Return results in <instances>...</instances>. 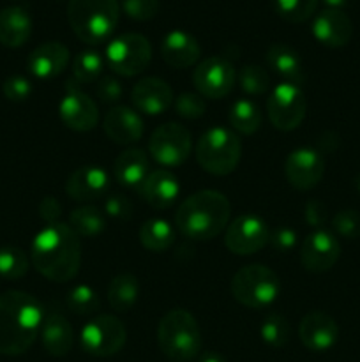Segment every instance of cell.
Segmentation results:
<instances>
[{
	"instance_id": "cell-11",
	"label": "cell",
	"mask_w": 360,
	"mask_h": 362,
	"mask_svg": "<svg viewBox=\"0 0 360 362\" xmlns=\"http://www.w3.org/2000/svg\"><path fill=\"white\" fill-rule=\"evenodd\" d=\"M193 140L189 131L176 122L162 124L155 127L148 141L152 158L162 166H179L189 158Z\"/></svg>"
},
{
	"instance_id": "cell-31",
	"label": "cell",
	"mask_w": 360,
	"mask_h": 362,
	"mask_svg": "<svg viewBox=\"0 0 360 362\" xmlns=\"http://www.w3.org/2000/svg\"><path fill=\"white\" fill-rule=\"evenodd\" d=\"M69 226L78 237H95L104 230V216L99 209L85 205L74 209L69 214Z\"/></svg>"
},
{
	"instance_id": "cell-12",
	"label": "cell",
	"mask_w": 360,
	"mask_h": 362,
	"mask_svg": "<svg viewBox=\"0 0 360 362\" xmlns=\"http://www.w3.org/2000/svg\"><path fill=\"white\" fill-rule=\"evenodd\" d=\"M198 94L208 99L226 98L235 88L236 73L233 64L224 57H208L200 62L193 74Z\"/></svg>"
},
{
	"instance_id": "cell-5",
	"label": "cell",
	"mask_w": 360,
	"mask_h": 362,
	"mask_svg": "<svg viewBox=\"0 0 360 362\" xmlns=\"http://www.w3.org/2000/svg\"><path fill=\"white\" fill-rule=\"evenodd\" d=\"M161 352L173 361H191L201 352V331L196 318L186 310L168 311L157 325Z\"/></svg>"
},
{
	"instance_id": "cell-1",
	"label": "cell",
	"mask_w": 360,
	"mask_h": 362,
	"mask_svg": "<svg viewBox=\"0 0 360 362\" xmlns=\"http://www.w3.org/2000/svg\"><path fill=\"white\" fill-rule=\"evenodd\" d=\"M44 310L32 293L7 290L0 293V356H21L41 332Z\"/></svg>"
},
{
	"instance_id": "cell-41",
	"label": "cell",
	"mask_w": 360,
	"mask_h": 362,
	"mask_svg": "<svg viewBox=\"0 0 360 362\" xmlns=\"http://www.w3.org/2000/svg\"><path fill=\"white\" fill-rule=\"evenodd\" d=\"M120 7L131 20L148 21L155 18L161 4H159V0H124Z\"/></svg>"
},
{
	"instance_id": "cell-19",
	"label": "cell",
	"mask_w": 360,
	"mask_h": 362,
	"mask_svg": "<svg viewBox=\"0 0 360 362\" xmlns=\"http://www.w3.org/2000/svg\"><path fill=\"white\" fill-rule=\"evenodd\" d=\"M109 189V177L101 166H81L74 170L66 182V193L76 202H94Z\"/></svg>"
},
{
	"instance_id": "cell-35",
	"label": "cell",
	"mask_w": 360,
	"mask_h": 362,
	"mask_svg": "<svg viewBox=\"0 0 360 362\" xmlns=\"http://www.w3.org/2000/svg\"><path fill=\"white\" fill-rule=\"evenodd\" d=\"M101 55L95 52H81L78 53L73 62V74L78 83H92L97 80L102 73Z\"/></svg>"
},
{
	"instance_id": "cell-28",
	"label": "cell",
	"mask_w": 360,
	"mask_h": 362,
	"mask_svg": "<svg viewBox=\"0 0 360 362\" xmlns=\"http://www.w3.org/2000/svg\"><path fill=\"white\" fill-rule=\"evenodd\" d=\"M113 175L122 186L140 187L148 175V156L143 148H127L113 165Z\"/></svg>"
},
{
	"instance_id": "cell-6",
	"label": "cell",
	"mask_w": 360,
	"mask_h": 362,
	"mask_svg": "<svg viewBox=\"0 0 360 362\" xmlns=\"http://www.w3.org/2000/svg\"><path fill=\"white\" fill-rule=\"evenodd\" d=\"M242 156L240 138L232 129L215 126L201 134L196 144V159L205 172L224 177L235 172Z\"/></svg>"
},
{
	"instance_id": "cell-13",
	"label": "cell",
	"mask_w": 360,
	"mask_h": 362,
	"mask_svg": "<svg viewBox=\"0 0 360 362\" xmlns=\"http://www.w3.org/2000/svg\"><path fill=\"white\" fill-rule=\"evenodd\" d=\"M270 240L267 223L256 214H242L228 225L224 233V244L233 255L247 257L265 247Z\"/></svg>"
},
{
	"instance_id": "cell-42",
	"label": "cell",
	"mask_w": 360,
	"mask_h": 362,
	"mask_svg": "<svg viewBox=\"0 0 360 362\" xmlns=\"http://www.w3.org/2000/svg\"><path fill=\"white\" fill-rule=\"evenodd\" d=\"M2 92L9 101H27L32 94V83L23 76H11L4 81Z\"/></svg>"
},
{
	"instance_id": "cell-21",
	"label": "cell",
	"mask_w": 360,
	"mask_h": 362,
	"mask_svg": "<svg viewBox=\"0 0 360 362\" xmlns=\"http://www.w3.org/2000/svg\"><path fill=\"white\" fill-rule=\"evenodd\" d=\"M141 198L154 209H168L180 194L179 179L164 168L152 170L138 187Z\"/></svg>"
},
{
	"instance_id": "cell-49",
	"label": "cell",
	"mask_w": 360,
	"mask_h": 362,
	"mask_svg": "<svg viewBox=\"0 0 360 362\" xmlns=\"http://www.w3.org/2000/svg\"><path fill=\"white\" fill-rule=\"evenodd\" d=\"M325 4H327L330 9H341V7H344L346 4H348V0H323Z\"/></svg>"
},
{
	"instance_id": "cell-8",
	"label": "cell",
	"mask_w": 360,
	"mask_h": 362,
	"mask_svg": "<svg viewBox=\"0 0 360 362\" xmlns=\"http://www.w3.org/2000/svg\"><path fill=\"white\" fill-rule=\"evenodd\" d=\"M152 60V46L145 35L129 32L113 39L106 46V62L113 73L120 76H136L148 67Z\"/></svg>"
},
{
	"instance_id": "cell-38",
	"label": "cell",
	"mask_w": 360,
	"mask_h": 362,
	"mask_svg": "<svg viewBox=\"0 0 360 362\" xmlns=\"http://www.w3.org/2000/svg\"><path fill=\"white\" fill-rule=\"evenodd\" d=\"M239 83L246 94L261 95L270 87V78L263 67L244 66L239 73Z\"/></svg>"
},
{
	"instance_id": "cell-36",
	"label": "cell",
	"mask_w": 360,
	"mask_h": 362,
	"mask_svg": "<svg viewBox=\"0 0 360 362\" xmlns=\"http://www.w3.org/2000/svg\"><path fill=\"white\" fill-rule=\"evenodd\" d=\"M279 16L292 23H302L309 20L318 7V0H274Z\"/></svg>"
},
{
	"instance_id": "cell-26",
	"label": "cell",
	"mask_w": 360,
	"mask_h": 362,
	"mask_svg": "<svg viewBox=\"0 0 360 362\" xmlns=\"http://www.w3.org/2000/svg\"><path fill=\"white\" fill-rule=\"evenodd\" d=\"M32 34V18L23 7H6L0 11V42L7 48H20Z\"/></svg>"
},
{
	"instance_id": "cell-32",
	"label": "cell",
	"mask_w": 360,
	"mask_h": 362,
	"mask_svg": "<svg viewBox=\"0 0 360 362\" xmlns=\"http://www.w3.org/2000/svg\"><path fill=\"white\" fill-rule=\"evenodd\" d=\"M229 124L240 134H254L261 126V110L249 99H240L229 110Z\"/></svg>"
},
{
	"instance_id": "cell-43",
	"label": "cell",
	"mask_w": 360,
	"mask_h": 362,
	"mask_svg": "<svg viewBox=\"0 0 360 362\" xmlns=\"http://www.w3.org/2000/svg\"><path fill=\"white\" fill-rule=\"evenodd\" d=\"M104 211L115 221H129L133 216V204L122 194H112L106 198Z\"/></svg>"
},
{
	"instance_id": "cell-17",
	"label": "cell",
	"mask_w": 360,
	"mask_h": 362,
	"mask_svg": "<svg viewBox=\"0 0 360 362\" xmlns=\"http://www.w3.org/2000/svg\"><path fill=\"white\" fill-rule=\"evenodd\" d=\"M299 338L311 352H327L337 343L339 327L323 311H311L300 322Z\"/></svg>"
},
{
	"instance_id": "cell-33",
	"label": "cell",
	"mask_w": 360,
	"mask_h": 362,
	"mask_svg": "<svg viewBox=\"0 0 360 362\" xmlns=\"http://www.w3.org/2000/svg\"><path fill=\"white\" fill-rule=\"evenodd\" d=\"M289 334H292V327H289L288 320L282 315L270 313L261 322L260 336L272 349H281V346H284L289 341Z\"/></svg>"
},
{
	"instance_id": "cell-44",
	"label": "cell",
	"mask_w": 360,
	"mask_h": 362,
	"mask_svg": "<svg viewBox=\"0 0 360 362\" xmlns=\"http://www.w3.org/2000/svg\"><path fill=\"white\" fill-rule=\"evenodd\" d=\"M124 94V88L120 85V81L113 76H104L97 81L95 85V95L99 98V101L106 103V105H112L116 103Z\"/></svg>"
},
{
	"instance_id": "cell-15",
	"label": "cell",
	"mask_w": 360,
	"mask_h": 362,
	"mask_svg": "<svg viewBox=\"0 0 360 362\" xmlns=\"http://www.w3.org/2000/svg\"><path fill=\"white\" fill-rule=\"evenodd\" d=\"M339 257H341L339 240L327 230H314L311 235L304 239L300 262L306 271L314 272V274L330 271L337 264Z\"/></svg>"
},
{
	"instance_id": "cell-46",
	"label": "cell",
	"mask_w": 360,
	"mask_h": 362,
	"mask_svg": "<svg viewBox=\"0 0 360 362\" xmlns=\"http://www.w3.org/2000/svg\"><path fill=\"white\" fill-rule=\"evenodd\" d=\"M270 243L274 246L275 251H281V253H288L293 247L296 246V233L292 228H279L275 230L274 235L270 237Z\"/></svg>"
},
{
	"instance_id": "cell-30",
	"label": "cell",
	"mask_w": 360,
	"mask_h": 362,
	"mask_svg": "<svg viewBox=\"0 0 360 362\" xmlns=\"http://www.w3.org/2000/svg\"><path fill=\"white\" fill-rule=\"evenodd\" d=\"M138 237L145 250L162 253L175 243V228L164 219H148L138 230Z\"/></svg>"
},
{
	"instance_id": "cell-10",
	"label": "cell",
	"mask_w": 360,
	"mask_h": 362,
	"mask_svg": "<svg viewBox=\"0 0 360 362\" xmlns=\"http://www.w3.org/2000/svg\"><path fill=\"white\" fill-rule=\"evenodd\" d=\"M307 112V99L299 85L284 81L270 92L267 99V115L279 131H293L302 124Z\"/></svg>"
},
{
	"instance_id": "cell-37",
	"label": "cell",
	"mask_w": 360,
	"mask_h": 362,
	"mask_svg": "<svg viewBox=\"0 0 360 362\" xmlns=\"http://www.w3.org/2000/svg\"><path fill=\"white\" fill-rule=\"evenodd\" d=\"M66 304L69 308L71 313L74 315H92L94 311L99 310V297L97 292L90 288L87 285H78L67 293Z\"/></svg>"
},
{
	"instance_id": "cell-3",
	"label": "cell",
	"mask_w": 360,
	"mask_h": 362,
	"mask_svg": "<svg viewBox=\"0 0 360 362\" xmlns=\"http://www.w3.org/2000/svg\"><path fill=\"white\" fill-rule=\"evenodd\" d=\"M232 205L222 193L203 189L180 204L175 225L182 235L193 240H210L228 226Z\"/></svg>"
},
{
	"instance_id": "cell-23",
	"label": "cell",
	"mask_w": 360,
	"mask_h": 362,
	"mask_svg": "<svg viewBox=\"0 0 360 362\" xmlns=\"http://www.w3.org/2000/svg\"><path fill=\"white\" fill-rule=\"evenodd\" d=\"M106 136L119 145H133L143 136V120L127 106H115L102 120Z\"/></svg>"
},
{
	"instance_id": "cell-25",
	"label": "cell",
	"mask_w": 360,
	"mask_h": 362,
	"mask_svg": "<svg viewBox=\"0 0 360 362\" xmlns=\"http://www.w3.org/2000/svg\"><path fill=\"white\" fill-rule=\"evenodd\" d=\"M41 339L46 352L53 357H64L73 350V327L64 315L49 311L44 315L41 325Z\"/></svg>"
},
{
	"instance_id": "cell-40",
	"label": "cell",
	"mask_w": 360,
	"mask_h": 362,
	"mask_svg": "<svg viewBox=\"0 0 360 362\" xmlns=\"http://www.w3.org/2000/svg\"><path fill=\"white\" fill-rule=\"evenodd\" d=\"M335 232L344 239H359L360 237V214L353 209L339 211L332 219Z\"/></svg>"
},
{
	"instance_id": "cell-39",
	"label": "cell",
	"mask_w": 360,
	"mask_h": 362,
	"mask_svg": "<svg viewBox=\"0 0 360 362\" xmlns=\"http://www.w3.org/2000/svg\"><path fill=\"white\" fill-rule=\"evenodd\" d=\"M175 110L184 119H200L207 110V103H205L203 95L194 94V92H184L175 99Z\"/></svg>"
},
{
	"instance_id": "cell-14",
	"label": "cell",
	"mask_w": 360,
	"mask_h": 362,
	"mask_svg": "<svg viewBox=\"0 0 360 362\" xmlns=\"http://www.w3.org/2000/svg\"><path fill=\"white\" fill-rule=\"evenodd\" d=\"M325 173V159L314 148H296L284 163V175L289 186L299 191H309L321 182Z\"/></svg>"
},
{
	"instance_id": "cell-4",
	"label": "cell",
	"mask_w": 360,
	"mask_h": 362,
	"mask_svg": "<svg viewBox=\"0 0 360 362\" xmlns=\"http://www.w3.org/2000/svg\"><path fill=\"white\" fill-rule=\"evenodd\" d=\"M120 18L119 0H69L67 20L71 28L87 45L106 41Z\"/></svg>"
},
{
	"instance_id": "cell-20",
	"label": "cell",
	"mask_w": 360,
	"mask_h": 362,
	"mask_svg": "<svg viewBox=\"0 0 360 362\" xmlns=\"http://www.w3.org/2000/svg\"><path fill=\"white\" fill-rule=\"evenodd\" d=\"M313 34L321 45L328 46V48H341V46L348 45L352 39V20L342 9L327 7L314 18Z\"/></svg>"
},
{
	"instance_id": "cell-50",
	"label": "cell",
	"mask_w": 360,
	"mask_h": 362,
	"mask_svg": "<svg viewBox=\"0 0 360 362\" xmlns=\"http://www.w3.org/2000/svg\"><path fill=\"white\" fill-rule=\"evenodd\" d=\"M355 187H356V191H359V193H360V173H359V175H356V179H355Z\"/></svg>"
},
{
	"instance_id": "cell-47",
	"label": "cell",
	"mask_w": 360,
	"mask_h": 362,
	"mask_svg": "<svg viewBox=\"0 0 360 362\" xmlns=\"http://www.w3.org/2000/svg\"><path fill=\"white\" fill-rule=\"evenodd\" d=\"M39 216H41L42 221H46L48 225L52 223H59V218L62 216V205L56 198L53 197H44L39 204Z\"/></svg>"
},
{
	"instance_id": "cell-18",
	"label": "cell",
	"mask_w": 360,
	"mask_h": 362,
	"mask_svg": "<svg viewBox=\"0 0 360 362\" xmlns=\"http://www.w3.org/2000/svg\"><path fill=\"white\" fill-rule=\"evenodd\" d=\"M131 101L145 115H161L172 106L173 90L161 78H143L131 90Z\"/></svg>"
},
{
	"instance_id": "cell-27",
	"label": "cell",
	"mask_w": 360,
	"mask_h": 362,
	"mask_svg": "<svg viewBox=\"0 0 360 362\" xmlns=\"http://www.w3.org/2000/svg\"><path fill=\"white\" fill-rule=\"evenodd\" d=\"M267 64L274 73L281 74L288 83L299 85L300 87L304 80H306L302 60H300L299 53L292 46L282 45V42H274L267 49Z\"/></svg>"
},
{
	"instance_id": "cell-22",
	"label": "cell",
	"mask_w": 360,
	"mask_h": 362,
	"mask_svg": "<svg viewBox=\"0 0 360 362\" xmlns=\"http://www.w3.org/2000/svg\"><path fill=\"white\" fill-rule=\"evenodd\" d=\"M69 64V48L64 42L46 41L28 57V69L39 80H52L64 73Z\"/></svg>"
},
{
	"instance_id": "cell-9",
	"label": "cell",
	"mask_w": 360,
	"mask_h": 362,
	"mask_svg": "<svg viewBox=\"0 0 360 362\" xmlns=\"http://www.w3.org/2000/svg\"><path fill=\"white\" fill-rule=\"evenodd\" d=\"M127 332L113 315H99L85 324L80 332V345L92 357H112L126 345Z\"/></svg>"
},
{
	"instance_id": "cell-34",
	"label": "cell",
	"mask_w": 360,
	"mask_h": 362,
	"mask_svg": "<svg viewBox=\"0 0 360 362\" xmlns=\"http://www.w3.org/2000/svg\"><path fill=\"white\" fill-rule=\"evenodd\" d=\"M27 271L28 258L23 250L14 246L0 247V276L4 279H20Z\"/></svg>"
},
{
	"instance_id": "cell-29",
	"label": "cell",
	"mask_w": 360,
	"mask_h": 362,
	"mask_svg": "<svg viewBox=\"0 0 360 362\" xmlns=\"http://www.w3.org/2000/svg\"><path fill=\"white\" fill-rule=\"evenodd\" d=\"M140 297V281L133 274H119L109 281L108 300L116 313H127Z\"/></svg>"
},
{
	"instance_id": "cell-24",
	"label": "cell",
	"mask_w": 360,
	"mask_h": 362,
	"mask_svg": "<svg viewBox=\"0 0 360 362\" xmlns=\"http://www.w3.org/2000/svg\"><path fill=\"white\" fill-rule=\"evenodd\" d=\"M161 55L164 62L175 69H186L200 60L201 48L196 37L186 30H172L162 39Z\"/></svg>"
},
{
	"instance_id": "cell-45",
	"label": "cell",
	"mask_w": 360,
	"mask_h": 362,
	"mask_svg": "<svg viewBox=\"0 0 360 362\" xmlns=\"http://www.w3.org/2000/svg\"><path fill=\"white\" fill-rule=\"evenodd\" d=\"M304 218H306V221L309 223L313 228L321 230V226H323L328 219L327 207H325V204H321L320 200L307 202L306 211H304Z\"/></svg>"
},
{
	"instance_id": "cell-7",
	"label": "cell",
	"mask_w": 360,
	"mask_h": 362,
	"mask_svg": "<svg viewBox=\"0 0 360 362\" xmlns=\"http://www.w3.org/2000/svg\"><path fill=\"white\" fill-rule=\"evenodd\" d=\"M281 292V281L272 269L265 265H246L232 279V293L236 303L249 310L268 308Z\"/></svg>"
},
{
	"instance_id": "cell-48",
	"label": "cell",
	"mask_w": 360,
	"mask_h": 362,
	"mask_svg": "<svg viewBox=\"0 0 360 362\" xmlns=\"http://www.w3.org/2000/svg\"><path fill=\"white\" fill-rule=\"evenodd\" d=\"M198 362H228V361H226L222 356H219L217 352H205Z\"/></svg>"
},
{
	"instance_id": "cell-16",
	"label": "cell",
	"mask_w": 360,
	"mask_h": 362,
	"mask_svg": "<svg viewBox=\"0 0 360 362\" xmlns=\"http://www.w3.org/2000/svg\"><path fill=\"white\" fill-rule=\"evenodd\" d=\"M59 113L62 122L78 133H87L97 126V105L85 92L74 88V85H69V90L60 101Z\"/></svg>"
},
{
	"instance_id": "cell-2",
	"label": "cell",
	"mask_w": 360,
	"mask_h": 362,
	"mask_svg": "<svg viewBox=\"0 0 360 362\" xmlns=\"http://www.w3.org/2000/svg\"><path fill=\"white\" fill-rule=\"evenodd\" d=\"M32 264L53 283H67L81 265L80 237L66 223L46 225L32 243Z\"/></svg>"
}]
</instances>
